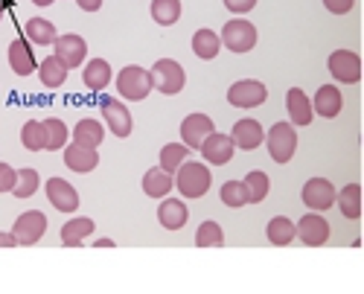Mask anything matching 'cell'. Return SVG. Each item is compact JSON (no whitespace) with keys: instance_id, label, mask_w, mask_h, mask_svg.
Listing matches in <instances>:
<instances>
[{"instance_id":"25","label":"cell","mask_w":364,"mask_h":294,"mask_svg":"<svg viewBox=\"0 0 364 294\" xmlns=\"http://www.w3.org/2000/svg\"><path fill=\"white\" fill-rule=\"evenodd\" d=\"M265 236H268V242H271V245H277V248L291 245V242L297 239V233H294V222H291L289 216H274V219L268 222V227H265Z\"/></svg>"},{"instance_id":"42","label":"cell","mask_w":364,"mask_h":294,"mask_svg":"<svg viewBox=\"0 0 364 294\" xmlns=\"http://www.w3.org/2000/svg\"><path fill=\"white\" fill-rule=\"evenodd\" d=\"M76 6L82 12H97V9H102V0H76Z\"/></svg>"},{"instance_id":"8","label":"cell","mask_w":364,"mask_h":294,"mask_svg":"<svg viewBox=\"0 0 364 294\" xmlns=\"http://www.w3.org/2000/svg\"><path fill=\"white\" fill-rule=\"evenodd\" d=\"M268 99V87L257 79H242V82H233L230 91H228V102L233 108H257Z\"/></svg>"},{"instance_id":"32","label":"cell","mask_w":364,"mask_h":294,"mask_svg":"<svg viewBox=\"0 0 364 294\" xmlns=\"http://www.w3.org/2000/svg\"><path fill=\"white\" fill-rule=\"evenodd\" d=\"M338 207L347 219H361V184H350L338 192Z\"/></svg>"},{"instance_id":"33","label":"cell","mask_w":364,"mask_h":294,"mask_svg":"<svg viewBox=\"0 0 364 294\" xmlns=\"http://www.w3.org/2000/svg\"><path fill=\"white\" fill-rule=\"evenodd\" d=\"M196 245L198 248H222L225 245V230L219 222H201L196 230Z\"/></svg>"},{"instance_id":"23","label":"cell","mask_w":364,"mask_h":294,"mask_svg":"<svg viewBox=\"0 0 364 294\" xmlns=\"http://www.w3.org/2000/svg\"><path fill=\"white\" fill-rule=\"evenodd\" d=\"M82 82L87 91H105L108 82H111V65L105 58H90L85 65V73H82Z\"/></svg>"},{"instance_id":"15","label":"cell","mask_w":364,"mask_h":294,"mask_svg":"<svg viewBox=\"0 0 364 294\" xmlns=\"http://www.w3.org/2000/svg\"><path fill=\"white\" fill-rule=\"evenodd\" d=\"M213 131H216V126L207 114H190L187 120L181 123V140H184L187 149H198Z\"/></svg>"},{"instance_id":"18","label":"cell","mask_w":364,"mask_h":294,"mask_svg":"<svg viewBox=\"0 0 364 294\" xmlns=\"http://www.w3.org/2000/svg\"><path fill=\"white\" fill-rule=\"evenodd\" d=\"M65 166L70 172H94L100 166V155L97 149H90V146H79V143H70L65 146Z\"/></svg>"},{"instance_id":"27","label":"cell","mask_w":364,"mask_h":294,"mask_svg":"<svg viewBox=\"0 0 364 294\" xmlns=\"http://www.w3.org/2000/svg\"><path fill=\"white\" fill-rule=\"evenodd\" d=\"M41 126H44V149H47V152L65 149L68 137H70L65 120H58V116H47V120H41Z\"/></svg>"},{"instance_id":"38","label":"cell","mask_w":364,"mask_h":294,"mask_svg":"<svg viewBox=\"0 0 364 294\" xmlns=\"http://www.w3.org/2000/svg\"><path fill=\"white\" fill-rule=\"evenodd\" d=\"M21 143L29 152H41L44 149V126L41 120H26L21 129Z\"/></svg>"},{"instance_id":"10","label":"cell","mask_w":364,"mask_h":294,"mask_svg":"<svg viewBox=\"0 0 364 294\" xmlns=\"http://www.w3.org/2000/svg\"><path fill=\"white\" fill-rule=\"evenodd\" d=\"M53 47H55V58H58V62H62L68 70L79 67V65L85 62V58H87V44H85V38H82V36H76V33L55 36Z\"/></svg>"},{"instance_id":"6","label":"cell","mask_w":364,"mask_h":294,"mask_svg":"<svg viewBox=\"0 0 364 294\" xmlns=\"http://www.w3.org/2000/svg\"><path fill=\"white\" fill-rule=\"evenodd\" d=\"M47 233V216L41 210H26L15 219V227H12V236L18 245H36L41 242V236Z\"/></svg>"},{"instance_id":"3","label":"cell","mask_w":364,"mask_h":294,"mask_svg":"<svg viewBox=\"0 0 364 294\" xmlns=\"http://www.w3.org/2000/svg\"><path fill=\"white\" fill-rule=\"evenodd\" d=\"M262 140H265L268 155L274 163H289L297 152V131L291 123H274Z\"/></svg>"},{"instance_id":"30","label":"cell","mask_w":364,"mask_h":294,"mask_svg":"<svg viewBox=\"0 0 364 294\" xmlns=\"http://www.w3.org/2000/svg\"><path fill=\"white\" fill-rule=\"evenodd\" d=\"M38 76H41L44 87H62L68 82V67L58 62L55 55H50V58H44V62L38 65Z\"/></svg>"},{"instance_id":"24","label":"cell","mask_w":364,"mask_h":294,"mask_svg":"<svg viewBox=\"0 0 364 294\" xmlns=\"http://www.w3.org/2000/svg\"><path fill=\"white\" fill-rule=\"evenodd\" d=\"M172 184H175V178H172L169 172H164L161 166L149 169V172L143 175V192H146L149 198H166L169 190H172Z\"/></svg>"},{"instance_id":"20","label":"cell","mask_w":364,"mask_h":294,"mask_svg":"<svg viewBox=\"0 0 364 294\" xmlns=\"http://www.w3.org/2000/svg\"><path fill=\"white\" fill-rule=\"evenodd\" d=\"M344 108V97L336 85H321L318 94H315V102H312V111L326 116V120H332V116H338Z\"/></svg>"},{"instance_id":"13","label":"cell","mask_w":364,"mask_h":294,"mask_svg":"<svg viewBox=\"0 0 364 294\" xmlns=\"http://www.w3.org/2000/svg\"><path fill=\"white\" fill-rule=\"evenodd\" d=\"M102 120H105V126L114 137H129L132 129H134L126 102H119V99H105L102 102Z\"/></svg>"},{"instance_id":"29","label":"cell","mask_w":364,"mask_h":294,"mask_svg":"<svg viewBox=\"0 0 364 294\" xmlns=\"http://www.w3.org/2000/svg\"><path fill=\"white\" fill-rule=\"evenodd\" d=\"M219 33H213V29H198V33L193 36V53L198 58H204V62H210V58H216L219 55Z\"/></svg>"},{"instance_id":"22","label":"cell","mask_w":364,"mask_h":294,"mask_svg":"<svg viewBox=\"0 0 364 294\" xmlns=\"http://www.w3.org/2000/svg\"><path fill=\"white\" fill-rule=\"evenodd\" d=\"M102 140H105V129H102L100 120H94V116H85V120L76 123V129H73V143L90 146V149H100Z\"/></svg>"},{"instance_id":"43","label":"cell","mask_w":364,"mask_h":294,"mask_svg":"<svg viewBox=\"0 0 364 294\" xmlns=\"http://www.w3.org/2000/svg\"><path fill=\"white\" fill-rule=\"evenodd\" d=\"M18 242H15V236H12V233H4V230H0V248H15Z\"/></svg>"},{"instance_id":"46","label":"cell","mask_w":364,"mask_h":294,"mask_svg":"<svg viewBox=\"0 0 364 294\" xmlns=\"http://www.w3.org/2000/svg\"><path fill=\"white\" fill-rule=\"evenodd\" d=\"M0 18H4V4H0Z\"/></svg>"},{"instance_id":"26","label":"cell","mask_w":364,"mask_h":294,"mask_svg":"<svg viewBox=\"0 0 364 294\" xmlns=\"http://www.w3.org/2000/svg\"><path fill=\"white\" fill-rule=\"evenodd\" d=\"M94 219H85V216H79V219H70L65 227H62V245L65 248H82V242H85V236H90L94 233Z\"/></svg>"},{"instance_id":"31","label":"cell","mask_w":364,"mask_h":294,"mask_svg":"<svg viewBox=\"0 0 364 294\" xmlns=\"http://www.w3.org/2000/svg\"><path fill=\"white\" fill-rule=\"evenodd\" d=\"M41 187V178L36 169H15V187H12V195L15 198H33Z\"/></svg>"},{"instance_id":"17","label":"cell","mask_w":364,"mask_h":294,"mask_svg":"<svg viewBox=\"0 0 364 294\" xmlns=\"http://www.w3.org/2000/svg\"><path fill=\"white\" fill-rule=\"evenodd\" d=\"M262 137H265V131H262L259 120H236L233 131H230L233 146H236V149H242V152H254L257 146L262 143Z\"/></svg>"},{"instance_id":"28","label":"cell","mask_w":364,"mask_h":294,"mask_svg":"<svg viewBox=\"0 0 364 294\" xmlns=\"http://www.w3.org/2000/svg\"><path fill=\"white\" fill-rule=\"evenodd\" d=\"M23 29H26L23 38H26L29 44H41V47H50V44L55 41V36H58V33H55V23L47 21V18H33Z\"/></svg>"},{"instance_id":"11","label":"cell","mask_w":364,"mask_h":294,"mask_svg":"<svg viewBox=\"0 0 364 294\" xmlns=\"http://www.w3.org/2000/svg\"><path fill=\"white\" fill-rule=\"evenodd\" d=\"M300 198H303V204H306L309 210L323 213V210H329L332 204H336V187H332L326 178H312V181L303 184Z\"/></svg>"},{"instance_id":"34","label":"cell","mask_w":364,"mask_h":294,"mask_svg":"<svg viewBox=\"0 0 364 294\" xmlns=\"http://www.w3.org/2000/svg\"><path fill=\"white\" fill-rule=\"evenodd\" d=\"M245 190H248V204H259L265 201V195L271 192V181H268V175L254 169L245 175Z\"/></svg>"},{"instance_id":"44","label":"cell","mask_w":364,"mask_h":294,"mask_svg":"<svg viewBox=\"0 0 364 294\" xmlns=\"http://www.w3.org/2000/svg\"><path fill=\"white\" fill-rule=\"evenodd\" d=\"M94 248H114V242H111V239H97Z\"/></svg>"},{"instance_id":"16","label":"cell","mask_w":364,"mask_h":294,"mask_svg":"<svg viewBox=\"0 0 364 294\" xmlns=\"http://www.w3.org/2000/svg\"><path fill=\"white\" fill-rule=\"evenodd\" d=\"M47 198L58 213H76L79 210V192L65 178H50L47 181Z\"/></svg>"},{"instance_id":"14","label":"cell","mask_w":364,"mask_h":294,"mask_svg":"<svg viewBox=\"0 0 364 294\" xmlns=\"http://www.w3.org/2000/svg\"><path fill=\"white\" fill-rule=\"evenodd\" d=\"M6 58H9V67H12L18 76H29V73L38 70V58H36V53H33V44H29L23 36H18V38L9 44Z\"/></svg>"},{"instance_id":"39","label":"cell","mask_w":364,"mask_h":294,"mask_svg":"<svg viewBox=\"0 0 364 294\" xmlns=\"http://www.w3.org/2000/svg\"><path fill=\"white\" fill-rule=\"evenodd\" d=\"M15 187V169L9 163H0V192H12Z\"/></svg>"},{"instance_id":"21","label":"cell","mask_w":364,"mask_h":294,"mask_svg":"<svg viewBox=\"0 0 364 294\" xmlns=\"http://www.w3.org/2000/svg\"><path fill=\"white\" fill-rule=\"evenodd\" d=\"M158 222H161V227H166V230H181V227L190 222L187 204L178 201V198H164L161 207H158Z\"/></svg>"},{"instance_id":"37","label":"cell","mask_w":364,"mask_h":294,"mask_svg":"<svg viewBox=\"0 0 364 294\" xmlns=\"http://www.w3.org/2000/svg\"><path fill=\"white\" fill-rule=\"evenodd\" d=\"M151 18L161 26H172L181 18V0H155L151 4Z\"/></svg>"},{"instance_id":"45","label":"cell","mask_w":364,"mask_h":294,"mask_svg":"<svg viewBox=\"0 0 364 294\" xmlns=\"http://www.w3.org/2000/svg\"><path fill=\"white\" fill-rule=\"evenodd\" d=\"M33 4H36V6H53L55 0H33Z\"/></svg>"},{"instance_id":"12","label":"cell","mask_w":364,"mask_h":294,"mask_svg":"<svg viewBox=\"0 0 364 294\" xmlns=\"http://www.w3.org/2000/svg\"><path fill=\"white\" fill-rule=\"evenodd\" d=\"M198 152H201L204 163H210V166H225V163H230V158H233V152H236V146H233L230 134H219V131H213V134H210V137L198 146Z\"/></svg>"},{"instance_id":"36","label":"cell","mask_w":364,"mask_h":294,"mask_svg":"<svg viewBox=\"0 0 364 294\" xmlns=\"http://www.w3.org/2000/svg\"><path fill=\"white\" fill-rule=\"evenodd\" d=\"M187 155H190V149H187L184 143H166L164 149H161V169L169 172V175H175V169L187 160Z\"/></svg>"},{"instance_id":"9","label":"cell","mask_w":364,"mask_h":294,"mask_svg":"<svg viewBox=\"0 0 364 294\" xmlns=\"http://www.w3.org/2000/svg\"><path fill=\"white\" fill-rule=\"evenodd\" d=\"M294 233L300 236V242L306 248H321L329 242V222L321 216V213H306L297 224H294Z\"/></svg>"},{"instance_id":"7","label":"cell","mask_w":364,"mask_h":294,"mask_svg":"<svg viewBox=\"0 0 364 294\" xmlns=\"http://www.w3.org/2000/svg\"><path fill=\"white\" fill-rule=\"evenodd\" d=\"M329 73L344 85H358L361 82V55L353 50H336L326 58Z\"/></svg>"},{"instance_id":"1","label":"cell","mask_w":364,"mask_h":294,"mask_svg":"<svg viewBox=\"0 0 364 294\" xmlns=\"http://www.w3.org/2000/svg\"><path fill=\"white\" fill-rule=\"evenodd\" d=\"M172 178L184 198H201V195H207L210 184H213V175H210L207 163H198V160H184L175 169Z\"/></svg>"},{"instance_id":"41","label":"cell","mask_w":364,"mask_h":294,"mask_svg":"<svg viewBox=\"0 0 364 294\" xmlns=\"http://www.w3.org/2000/svg\"><path fill=\"white\" fill-rule=\"evenodd\" d=\"M225 6L233 12V15H245L257 6V0H225Z\"/></svg>"},{"instance_id":"40","label":"cell","mask_w":364,"mask_h":294,"mask_svg":"<svg viewBox=\"0 0 364 294\" xmlns=\"http://www.w3.org/2000/svg\"><path fill=\"white\" fill-rule=\"evenodd\" d=\"M355 0H323V6L332 12V15H347L353 9Z\"/></svg>"},{"instance_id":"2","label":"cell","mask_w":364,"mask_h":294,"mask_svg":"<svg viewBox=\"0 0 364 294\" xmlns=\"http://www.w3.org/2000/svg\"><path fill=\"white\" fill-rule=\"evenodd\" d=\"M151 76V87H158V91L164 97H175L184 91V85H187V73L184 67H181V62H175V58H158L155 67L149 70Z\"/></svg>"},{"instance_id":"4","label":"cell","mask_w":364,"mask_h":294,"mask_svg":"<svg viewBox=\"0 0 364 294\" xmlns=\"http://www.w3.org/2000/svg\"><path fill=\"white\" fill-rule=\"evenodd\" d=\"M117 91L119 97H126L129 102H140L151 94V76L140 65H126L117 76Z\"/></svg>"},{"instance_id":"35","label":"cell","mask_w":364,"mask_h":294,"mask_svg":"<svg viewBox=\"0 0 364 294\" xmlns=\"http://www.w3.org/2000/svg\"><path fill=\"white\" fill-rule=\"evenodd\" d=\"M222 204L230 210H242L248 204V190H245V181H228L222 184Z\"/></svg>"},{"instance_id":"5","label":"cell","mask_w":364,"mask_h":294,"mask_svg":"<svg viewBox=\"0 0 364 294\" xmlns=\"http://www.w3.org/2000/svg\"><path fill=\"white\" fill-rule=\"evenodd\" d=\"M219 41H222L230 53H248V50H254V44H257V26H254L251 21H245V18H233V21H228V23L222 26Z\"/></svg>"},{"instance_id":"19","label":"cell","mask_w":364,"mask_h":294,"mask_svg":"<svg viewBox=\"0 0 364 294\" xmlns=\"http://www.w3.org/2000/svg\"><path fill=\"white\" fill-rule=\"evenodd\" d=\"M286 108H289V120L291 126H312V99L300 91V87H289L286 94Z\"/></svg>"}]
</instances>
